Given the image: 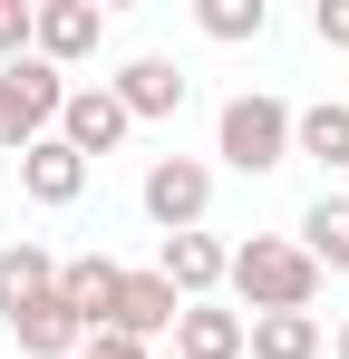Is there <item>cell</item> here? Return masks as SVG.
<instances>
[{
  "label": "cell",
  "mask_w": 349,
  "mask_h": 359,
  "mask_svg": "<svg viewBox=\"0 0 349 359\" xmlns=\"http://www.w3.org/2000/svg\"><path fill=\"white\" fill-rule=\"evenodd\" d=\"M126 107H116V88L107 78H97V88H68V107H58V146H78V156H88V165H97V156H116V146H126Z\"/></svg>",
  "instance_id": "6"
},
{
  "label": "cell",
  "mask_w": 349,
  "mask_h": 359,
  "mask_svg": "<svg viewBox=\"0 0 349 359\" xmlns=\"http://www.w3.org/2000/svg\"><path fill=\"white\" fill-rule=\"evenodd\" d=\"M107 88H116V107H126V117L146 126V117H174L194 78H184V68H174V59H126V68H116V78H107Z\"/></svg>",
  "instance_id": "11"
},
{
  "label": "cell",
  "mask_w": 349,
  "mask_h": 359,
  "mask_svg": "<svg viewBox=\"0 0 349 359\" xmlns=\"http://www.w3.org/2000/svg\"><path fill=\"white\" fill-rule=\"evenodd\" d=\"M78 359H156V350H136V340H116V330H97V340H88Z\"/></svg>",
  "instance_id": "21"
},
{
  "label": "cell",
  "mask_w": 349,
  "mask_h": 359,
  "mask_svg": "<svg viewBox=\"0 0 349 359\" xmlns=\"http://www.w3.org/2000/svg\"><path fill=\"white\" fill-rule=\"evenodd\" d=\"M242 359H320V311H262V320H242Z\"/></svg>",
  "instance_id": "15"
},
{
  "label": "cell",
  "mask_w": 349,
  "mask_h": 359,
  "mask_svg": "<svg viewBox=\"0 0 349 359\" xmlns=\"http://www.w3.org/2000/svg\"><path fill=\"white\" fill-rule=\"evenodd\" d=\"M174 359H242V311H224V301H184Z\"/></svg>",
  "instance_id": "14"
},
{
  "label": "cell",
  "mask_w": 349,
  "mask_h": 359,
  "mask_svg": "<svg viewBox=\"0 0 349 359\" xmlns=\"http://www.w3.org/2000/svg\"><path fill=\"white\" fill-rule=\"evenodd\" d=\"M291 243L320 262V282H330V272H349V194H320V204L301 214V233H291Z\"/></svg>",
  "instance_id": "17"
},
{
  "label": "cell",
  "mask_w": 349,
  "mask_h": 359,
  "mask_svg": "<svg viewBox=\"0 0 349 359\" xmlns=\"http://www.w3.org/2000/svg\"><path fill=\"white\" fill-rule=\"evenodd\" d=\"M214 156H224L233 175H272V165H291V107L282 97H224V117H214Z\"/></svg>",
  "instance_id": "3"
},
{
  "label": "cell",
  "mask_w": 349,
  "mask_h": 359,
  "mask_svg": "<svg viewBox=\"0 0 349 359\" xmlns=\"http://www.w3.org/2000/svg\"><path fill=\"white\" fill-rule=\"evenodd\" d=\"M330 359H349V320H340V340H330Z\"/></svg>",
  "instance_id": "22"
},
{
  "label": "cell",
  "mask_w": 349,
  "mask_h": 359,
  "mask_svg": "<svg viewBox=\"0 0 349 359\" xmlns=\"http://www.w3.org/2000/svg\"><path fill=\"white\" fill-rule=\"evenodd\" d=\"M291 156H310V165H349V107L340 97H320V107H291Z\"/></svg>",
  "instance_id": "16"
},
{
  "label": "cell",
  "mask_w": 349,
  "mask_h": 359,
  "mask_svg": "<svg viewBox=\"0 0 349 359\" xmlns=\"http://www.w3.org/2000/svg\"><path fill=\"white\" fill-rule=\"evenodd\" d=\"M233 301L262 320V311H310L320 301V262L301 252L291 233H252V243H233Z\"/></svg>",
  "instance_id": "1"
},
{
  "label": "cell",
  "mask_w": 349,
  "mask_h": 359,
  "mask_svg": "<svg viewBox=\"0 0 349 359\" xmlns=\"http://www.w3.org/2000/svg\"><path fill=\"white\" fill-rule=\"evenodd\" d=\"M58 292V252L49 243H0V320H20L29 301Z\"/></svg>",
  "instance_id": "12"
},
{
  "label": "cell",
  "mask_w": 349,
  "mask_h": 359,
  "mask_svg": "<svg viewBox=\"0 0 349 359\" xmlns=\"http://www.w3.org/2000/svg\"><path fill=\"white\" fill-rule=\"evenodd\" d=\"M156 359H174V350H156Z\"/></svg>",
  "instance_id": "23"
},
{
  "label": "cell",
  "mask_w": 349,
  "mask_h": 359,
  "mask_svg": "<svg viewBox=\"0 0 349 359\" xmlns=\"http://www.w3.org/2000/svg\"><path fill=\"white\" fill-rule=\"evenodd\" d=\"M194 29H204V39H224V49H242V39H262V29H272V10H262V0H194Z\"/></svg>",
  "instance_id": "18"
},
{
  "label": "cell",
  "mask_w": 349,
  "mask_h": 359,
  "mask_svg": "<svg viewBox=\"0 0 349 359\" xmlns=\"http://www.w3.org/2000/svg\"><path fill=\"white\" fill-rule=\"evenodd\" d=\"M310 29H320V49H349V0H320Z\"/></svg>",
  "instance_id": "20"
},
{
  "label": "cell",
  "mask_w": 349,
  "mask_h": 359,
  "mask_svg": "<svg viewBox=\"0 0 349 359\" xmlns=\"http://www.w3.org/2000/svg\"><path fill=\"white\" fill-rule=\"evenodd\" d=\"M156 272L174 282V301H214V292H224V272H233V243H214V233H165Z\"/></svg>",
  "instance_id": "9"
},
{
  "label": "cell",
  "mask_w": 349,
  "mask_h": 359,
  "mask_svg": "<svg viewBox=\"0 0 349 359\" xmlns=\"http://www.w3.org/2000/svg\"><path fill=\"white\" fill-rule=\"evenodd\" d=\"M174 320H184V301H174L165 272H126V282H116V311H107V330H116V340L156 350V340H174Z\"/></svg>",
  "instance_id": "5"
},
{
  "label": "cell",
  "mask_w": 349,
  "mask_h": 359,
  "mask_svg": "<svg viewBox=\"0 0 349 359\" xmlns=\"http://www.w3.org/2000/svg\"><path fill=\"white\" fill-rule=\"evenodd\" d=\"M39 49V0H0V68Z\"/></svg>",
  "instance_id": "19"
},
{
  "label": "cell",
  "mask_w": 349,
  "mask_h": 359,
  "mask_svg": "<svg viewBox=\"0 0 349 359\" xmlns=\"http://www.w3.org/2000/svg\"><path fill=\"white\" fill-rule=\"evenodd\" d=\"M116 282H126V262H107V252H68L58 262V301L88 320V340L107 330V311H116Z\"/></svg>",
  "instance_id": "10"
},
{
  "label": "cell",
  "mask_w": 349,
  "mask_h": 359,
  "mask_svg": "<svg viewBox=\"0 0 349 359\" xmlns=\"http://www.w3.org/2000/svg\"><path fill=\"white\" fill-rule=\"evenodd\" d=\"M88 175H97V165H88L78 146H58V136H39V146L20 156V194H29V204H49V214H68V204L88 194Z\"/></svg>",
  "instance_id": "8"
},
{
  "label": "cell",
  "mask_w": 349,
  "mask_h": 359,
  "mask_svg": "<svg viewBox=\"0 0 349 359\" xmlns=\"http://www.w3.org/2000/svg\"><path fill=\"white\" fill-rule=\"evenodd\" d=\"M97 39H107V10H97V0H39V49H29V59H49L58 78H68L78 59H97Z\"/></svg>",
  "instance_id": "7"
},
{
  "label": "cell",
  "mask_w": 349,
  "mask_h": 359,
  "mask_svg": "<svg viewBox=\"0 0 349 359\" xmlns=\"http://www.w3.org/2000/svg\"><path fill=\"white\" fill-rule=\"evenodd\" d=\"M58 107H68V78L49 59H10L0 68V156L20 165L39 136H58Z\"/></svg>",
  "instance_id": "2"
},
{
  "label": "cell",
  "mask_w": 349,
  "mask_h": 359,
  "mask_svg": "<svg viewBox=\"0 0 349 359\" xmlns=\"http://www.w3.org/2000/svg\"><path fill=\"white\" fill-rule=\"evenodd\" d=\"M136 204H146L156 233H204V214H214V165H204V156H156L146 184H136Z\"/></svg>",
  "instance_id": "4"
},
{
  "label": "cell",
  "mask_w": 349,
  "mask_h": 359,
  "mask_svg": "<svg viewBox=\"0 0 349 359\" xmlns=\"http://www.w3.org/2000/svg\"><path fill=\"white\" fill-rule=\"evenodd\" d=\"M10 340H20L29 359H78V350H88V320H78V311L49 292V301H29V311L10 320Z\"/></svg>",
  "instance_id": "13"
}]
</instances>
